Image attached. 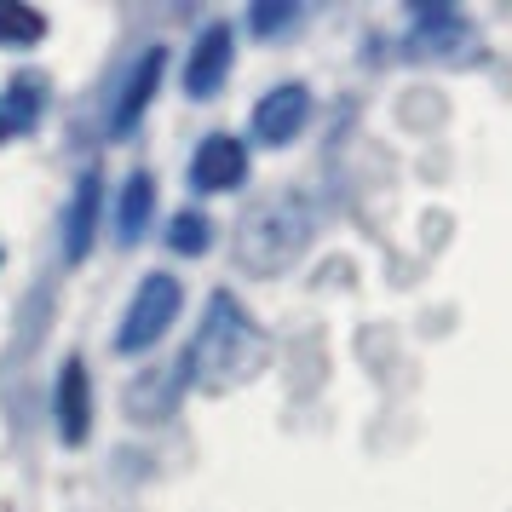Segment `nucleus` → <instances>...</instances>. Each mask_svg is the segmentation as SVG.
Returning a JSON list of instances; mask_svg holds the SVG:
<instances>
[{
	"label": "nucleus",
	"mask_w": 512,
	"mask_h": 512,
	"mask_svg": "<svg viewBox=\"0 0 512 512\" xmlns=\"http://www.w3.org/2000/svg\"><path fill=\"white\" fill-rule=\"evenodd\" d=\"M259 357H265V334L248 323V311H242L231 294H213L208 323L196 328L190 357H185V369L196 374V386H202V392H225L242 374L259 369Z\"/></svg>",
	"instance_id": "obj_1"
},
{
	"label": "nucleus",
	"mask_w": 512,
	"mask_h": 512,
	"mask_svg": "<svg viewBox=\"0 0 512 512\" xmlns=\"http://www.w3.org/2000/svg\"><path fill=\"white\" fill-rule=\"evenodd\" d=\"M305 242H311V202H305V196H271V202H259V208L242 219V231H236V259H242V271H254V277H277V271H288V265L305 254Z\"/></svg>",
	"instance_id": "obj_2"
},
{
	"label": "nucleus",
	"mask_w": 512,
	"mask_h": 512,
	"mask_svg": "<svg viewBox=\"0 0 512 512\" xmlns=\"http://www.w3.org/2000/svg\"><path fill=\"white\" fill-rule=\"evenodd\" d=\"M179 277H167V271H150V277L139 282V294H133V305H127V323H121L116 346L121 351H150L156 340L167 334V323L179 317Z\"/></svg>",
	"instance_id": "obj_3"
},
{
	"label": "nucleus",
	"mask_w": 512,
	"mask_h": 512,
	"mask_svg": "<svg viewBox=\"0 0 512 512\" xmlns=\"http://www.w3.org/2000/svg\"><path fill=\"white\" fill-rule=\"evenodd\" d=\"M231 52H236V35L231 24H208L190 47V64H185V93L190 98H213L219 81L231 75Z\"/></svg>",
	"instance_id": "obj_4"
},
{
	"label": "nucleus",
	"mask_w": 512,
	"mask_h": 512,
	"mask_svg": "<svg viewBox=\"0 0 512 512\" xmlns=\"http://www.w3.org/2000/svg\"><path fill=\"white\" fill-rule=\"evenodd\" d=\"M305 116H311V93H305L300 81H288V87H271V93L254 104V139L259 144H288L294 133L305 127Z\"/></svg>",
	"instance_id": "obj_5"
},
{
	"label": "nucleus",
	"mask_w": 512,
	"mask_h": 512,
	"mask_svg": "<svg viewBox=\"0 0 512 512\" xmlns=\"http://www.w3.org/2000/svg\"><path fill=\"white\" fill-rule=\"evenodd\" d=\"M242 173H248V150L231 133H208L202 150L190 156V185L196 190H231L242 185Z\"/></svg>",
	"instance_id": "obj_6"
},
{
	"label": "nucleus",
	"mask_w": 512,
	"mask_h": 512,
	"mask_svg": "<svg viewBox=\"0 0 512 512\" xmlns=\"http://www.w3.org/2000/svg\"><path fill=\"white\" fill-rule=\"evenodd\" d=\"M156 81H162V47H150L139 64L127 70V87H121L116 116H110V133H133V127H139L144 104H150V93H156Z\"/></svg>",
	"instance_id": "obj_7"
},
{
	"label": "nucleus",
	"mask_w": 512,
	"mask_h": 512,
	"mask_svg": "<svg viewBox=\"0 0 512 512\" xmlns=\"http://www.w3.org/2000/svg\"><path fill=\"white\" fill-rule=\"evenodd\" d=\"M87 426H93L87 369H81V357H70L64 374H58V432H64V443H81V438H87Z\"/></svg>",
	"instance_id": "obj_8"
},
{
	"label": "nucleus",
	"mask_w": 512,
	"mask_h": 512,
	"mask_svg": "<svg viewBox=\"0 0 512 512\" xmlns=\"http://www.w3.org/2000/svg\"><path fill=\"white\" fill-rule=\"evenodd\" d=\"M93 219H98V167L75 179V202H70V219H64V254L70 259H87V248H93Z\"/></svg>",
	"instance_id": "obj_9"
},
{
	"label": "nucleus",
	"mask_w": 512,
	"mask_h": 512,
	"mask_svg": "<svg viewBox=\"0 0 512 512\" xmlns=\"http://www.w3.org/2000/svg\"><path fill=\"white\" fill-rule=\"evenodd\" d=\"M41 104H47L41 75H18V81H12V93H6V104H0L6 133H29V127H35V116H41Z\"/></svg>",
	"instance_id": "obj_10"
},
{
	"label": "nucleus",
	"mask_w": 512,
	"mask_h": 512,
	"mask_svg": "<svg viewBox=\"0 0 512 512\" xmlns=\"http://www.w3.org/2000/svg\"><path fill=\"white\" fill-rule=\"evenodd\" d=\"M150 208H156V185H150V173H133V179H127V196H121V219H116L121 242H133V236L144 231Z\"/></svg>",
	"instance_id": "obj_11"
},
{
	"label": "nucleus",
	"mask_w": 512,
	"mask_h": 512,
	"mask_svg": "<svg viewBox=\"0 0 512 512\" xmlns=\"http://www.w3.org/2000/svg\"><path fill=\"white\" fill-rule=\"evenodd\" d=\"M47 35V18L29 12L18 0H0V47H35Z\"/></svg>",
	"instance_id": "obj_12"
},
{
	"label": "nucleus",
	"mask_w": 512,
	"mask_h": 512,
	"mask_svg": "<svg viewBox=\"0 0 512 512\" xmlns=\"http://www.w3.org/2000/svg\"><path fill=\"white\" fill-rule=\"evenodd\" d=\"M208 219H202V213H179V219H173V231H167V248H173V254H202V248H208Z\"/></svg>",
	"instance_id": "obj_13"
},
{
	"label": "nucleus",
	"mask_w": 512,
	"mask_h": 512,
	"mask_svg": "<svg viewBox=\"0 0 512 512\" xmlns=\"http://www.w3.org/2000/svg\"><path fill=\"white\" fill-rule=\"evenodd\" d=\"M288 18H294V6H259V12H254V29H259V35H271V29H282Z\"/></svg>",
	"instance_id": "obj_14"
},
{
	"label": "nucleus",
	"mask_w": 512,
	"mask_h": 512,
	"mask_svg": "<svg viewBox=\"0 0 512 512\" xmlns=\"http://www.w3.org/2000/svg\"><path fill=\"white\" fill-rule=\"evenodd\" d=\"M0 139H6V121H0Z\"/></svg>",
	"instance_id": "obj_15"
}]
</instances>
